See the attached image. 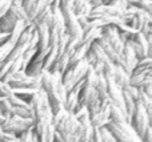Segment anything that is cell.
Wrapping results in <instances>:
<instances>
[{"label": "cell", "instance_id": "6da1fadb", "mask_svg": "<svg viewBox=\"0 0 152 142\" xmlns=\"http://www.w3.org/2000/svg\"><path fill=\"white\" fill-rule=\"evenodd\" d=\"M105 128L112 133L118 142H142V138L134 132L128 122H121V124L108 122Z\"/></svg>", "mask_w": 152, "mask_h": 142}, {"label": "cell", "instance_id": "7a4b0ae2", "mask_svg": "<svg viewBox=\"0 0 152 142\" xmlns=\"http://www.w3.org/2000/svg\"><path fill=\"white\" fill-rule=\"evenodd\" d=\"M34 126V120L32 118H21L18 116H11L5 118L1 124L3 132L12 133L15 136H20L23 132L31 129Z\"/></svg>", "mask_w": 152, "mask_h": 142}, {"label": "cell", "instance_id": "3957f363", "mask_svg": "<svg viewBox=\"0 0 152 142\" xmlns=\"http://www.w3.org/2000/svg\"><path fill=\"white\" fill-rule=\"evenodd\" d=\"M129 125H131L134 132L136 133L140 138L144 136V133L147 132V129L151 126L150 117H148V114L145 113V110L140 105H136V108H135V112L131 117Z\"/></svg>", "mask_w": 152, "mask_h": 142}, {"label": "cell", "instance_id": "277c9868", "mask_svg": "<svg viewBox=\"0 0 152 142\" xmlns=\"http://www.w3.org/2000/svg\"><path fill=\"white\" fill-rule=\"evenodd\" d=\"M111 101L104 100L100 101V110L95 114L94 117H91V126L94 129H99V128H103L110 122V112H111Z\"/></svg>", "mask_w": 152, "mask_h": 142}, {"label": "cell", "instance_id": "5b68a950", "mask_svg": "<svg viewBox=\"0 0 152 142\" xmlns=\"http://www.w3.org/2000/svg\"><path fill=\"white\" fill-rule=\"evenodd\" d=\"M102 37L116 50V52L121 53V50H123V48H124V44L121 43L116 27H104V28H102Z\"/></svg>", "mask_w": 152, "mask_h": 142}, {"label": "cell", "instance_id": "8992f818", "mask_svg": "<svg viewBox=\"0 0 152 142\" xmlns=\"http://www.w3.org/2000/svg\"><path fill=\"white\" fill-rule=\"evenodd\" d=\"M121 13H123V9L115 7V5L102 4L96 8H92L91 13L88 15V20H95V19L104 17V16H118V17H121Z\"/></svg>", "mask_w": 152, "mask_h": 142}, {"label": "cell", "instance_id": "52a82bcc", "mask_svg": "<svg viewBox=\"0 0 152 142\" xmlns=\"http://www.w3.org/2000/svg\"><path fill=\"white\" fill-rule=\"evenodd\" d=\"M79 125L80 124L76 121L74 114H67L63 121L59 122L55 126V130L59 132L60 134H74L76 132V129L79 128Z\"/></svg>", "mask_w": 152, "mask_h": 142}, {"label": "cell", "instance_id": "ba28073f", "mask_svg": "<svg viewBox=\"0 0 152 142\" xmlns=\"http://www.w3.org/2000/svg\"><path fill=\"white\" fill-rule=\"evenodd\" d=\"M77 98H79V105L87 108V106H88L92 101H95L96 98H99V97H97V94H96V92H95L94 86L84 84V86L81 88V90L79 92Z\"/></svg>", "mask_w": 152, "mask_h": 142}, {"label": "cell", "instance_id": "9c48e42d", "mask_svg": "<svg viewBox=\"0 0 152 142\" xmlns=\"http://www.w3.org/2000/svg\"><path fill=\"white\" fill-rule=\"evenodd\" d=\"M150 84H152V72L140 73V74H131L129 76V86H134L139 90Z\"/></svg>", "mask_w": 152, "mask_h": 142}, {"label": "cell", "instance_id": "30bf717a", "mask_svg": "<svg viewBox=\"0 0 152 142\" xmlns=\"http://www.w3.org/2000/svg\"><path fill=\"white\" fill-rule=\"evenodd\" d=\"M63 108L68 114H74L75 112L80 108V105H79V98H77L76 93H74V92L67 93V97L63 102Z\"/></svg>", "mask_w": 152, "mask_h": 142}, {"label": "cell", "instance_id": "8fae6325", "mask_svg": "<svg viewBox=\"0 0 152 142\" xmlns=\"http://www.w3.org/2000/svg\"><path fill=\"white\" fill-rule=\"evenodd\" d=\"M48 7H50V4H48L47 0H37V1H35L34 5L27 11V15H28L29 21H34L35 19H36L37 16H39L40 13Z\"/></svg>", "mask_w": 152, "mask_h": 142}, {"label": "cell", "instance_id": "7c38bea8", "mask_svg": "<svg viewBox=\"0 0 152 142\" xmlns=\"http://www.w3.org/2000/svg\"><path fill=\"white\" fill-rule=\"evenodd\" d=\"M136 105H140L144 109L152 122V97H148L142 90H139V94H137V98H136Z\"/></svg>", "mask_w": 152, "mask_h": 142}, {"label": "cell", "instance_id": "4fadbf2b", "mask_svg": "<svg viewBox=\"0 0 152 142\" xmlns=\"http://www.w3.org/2000/svg\"><path fill=\"white\" fill-rule=\"evenodd\" d=\"M91 11H92L91 4L84 1V0H74V3H72V12H74L76 16L83 15V16H87V17H88Z\"/></svg>", "mask_w": 152, "mask_h": 142}, {"label": "cell", "instance_id": "5bb4252c", "mask_svg": "<svg viewBox=\"0 0 152 142\" xmlns=\"http://www.w3.org/2000/svg\"><path fill=\"white\" fill-rule=\"evenodd\" d=\"M113 82L116 84V86H118L119 89L124 90L127 86H129V76L123 69L116 66V72H115V76H113Z\"/></svg>", "mask_w": 152, "mask_h": 142}, {"label": "cell", "instance_id": "9a60e30c", "mask_svg": "<svg viewBox=\"0 0 152 142\" xmlns=\"http://www.w3.org/2000/svg\"><path fill=\"white\" fill-rule=\"evenodd\" d=\"M16 19L13 17L11 13H5L4 16H1L0 17V32H3V33H11V31L13 29V27H15L16 24Z\"/></svg>", "mask_w": 152, "mask_h": 142}, {"label": "cell", "instance_id": "2e32d148", "mask_svg": "<svg viewBox=\"0 0 152 142\" xmlns=\"http://www.w3.org/2000/svg\"><path fill=\"white\" fill-rule=\"evenodd\" d=\"M88 48L89 47H87V45H77V47H76V49L74 50V53L71 55V57H69L68 68H72V66L76 65L77 63H80L81 60H84Z\"/></svg>", "mask_w": 152, "mask_h": 142}, {"label": "cell", "instance_id": "e0dca14e", "mask_svg": "<svg viewBox=\"0 0 152 142\" xmlns=\"http://www.w3.org/2000/svg\"><path fill=\"white\" fill-rule=\"evenodd\" d=\"M127 7H132L136 9H142L152 15V0H126Z\"/></svg>", "mask_w": 152, "mask_h": 142}, {"label": "cell", "instance_id": "ac0fdd59", "mask_svg": "<svg viewBox=\"0 0 152 142\" xmlns=\"http://www.w3.org/2000/svg\"><path fill=\"white\" fill-rule=\"evenodd\" d=\"M8 13H11V15H12L18 21H24L27 25L31 23V21H29V19H28V15H27V12H26V9H24L21 5H20V7L11 5L10 9H8Z\"/></svg>", "mask_w": 152, "mask_h": 142}, {"label": "cell", "instance_id": "d6986e66", "mask_svg": "<svg viewBox=\"0 0 152 142\" xmlns=\"http://www.w3.org/2000/svg\"><path fill=\"white\" fill-rule=\"evenodd\" d=\"M110 122L113 124H121V122H127V116L123 110L115 105H111V112H110Z\"/></svg>", "mask_w": 152, "mask_h": 142}, {"label": "cell", "instance_id": "ffe728a7", "mask_svg": "<svg viewBox=\"0 0 152 142\" xmlns=\"http://www.w3.org/2000/svg\"><path fill=\"white\" fill-rule=\"evenodd\" d=\"M26 27H27V24L24 23V21H16L15 27H13V29L11 31V33H10V40H8V41L12 43V44L15 45L16 41H18V39L20 37L21 32L26 29Z\"/></svg>", "mask_w": 152, "mask_h": 142}, {"label": "cell", "instance_id": "44dd1931", "mask_svg": "<svg viewBox=\"0 0 152 142\" xmlns=\"http://www.w3.org/2000/svg\"><path fill=\"white\" fill-rule=\"evenodd\" d=\"M58 52H56V48L55 47H52L50 49V52L47 53V56H45V58H44V61H43V71H50L51 69V66L55 64V61L58 60Z\"/></svg>", "mask_w": 152, "mask_h": 142}, {"label": "cell", "instance_id": "7402d4cb", "mask_svg": "<svg viewBox=\"0 0 152 142\" xmlns=\"http://www.w3.org/2000/svg\"><path fill=\"white\" fill-rule=\"evenodd\" d=\"M24 50H26V48L19 47V45H13V48L11 49V52L8 53L7 58H5V63H13V61H16V60H19V58H21V56H23Z\"/></svg>", "mask_w": 152, "mask_h": 142}, {"label": "cell", "instance_id": "603a6c76", "mask_svg": "<svg viewBox=\"0 0 152 142\" xmlns=\"http://www.w3.org/2000/svg\"><path fill=\"white\" fill-rule=\"evenodd\" d=\"M11 110H12V105L10 104V101L4 97H0V113L4 116V118L11 117Z\"/></svg>", "mask_w": 152, "mask_h": 142}, {"label": "cell", "instance_id": "cb8c5ba5", "mask_svg": "<svg viewBox=\"0 0 152 142\" xmlns=\"http://www.w3.org/2000/svg\"><path fill=\"white\" fill-rule=\"evenodd\" d=\"M68 40H69V37H68V35H67V33H63L60 37H59L58 43H56V45H55L56 52H58V56H60L61 53L66 50V47H67Z\"/></svg>", "mask_w": 152, "mask_h": 142}, {"label": "cell", "instance_id": "d4e9b609", "mask_svg": "<svg viewBox=\"0 0 152 142\" xmlns=\"http://www.w3.org/2000/svg\"><path fill=\"white\" fill-rule=\"evenodd\" d=\"M97 130H99V134H100V138H102V142H118L115 140V137L112 136V133H111L105 126L99 128Z\"/></svg>", "mask_w": 152, "mask_h": 142}, {"label": "cell", "instance_id": "484cf974", "mask_svg": "<svg viewBox=\"0 0 152 142\" xmlns=\"http://www.w3.org/2000/svg\"><path fill=\"white\" fill-rule=\"evenodd\" d=\"M11 116H18L21 118H31V112H29L28 106L27 108H12Z\"/></svg>", "mask_w": 152, "mask_h": 142}, {"label": "cell", "instance_id": "4316f807", "mask_svg": "<svg viewBox=\"0 0 152 142\" xmlns=\"http://www.w3.org/2000/svg\"><path fill=\"white\" fill-rule=\"evenodd\" d=\"M7 100L10 101V104L12 105V108H27V106H28V102H26L23 98L18 97V96H15V94H12L11 97H8Z\"/></svg>", "mask_w": 152, "mask_h": 142}, {"label": "cell", "instance_id": "83f0119b", "mask_svg": "<svg viewBox=\"0 0 152 142\" xmlns=\"http://www.w3.org/2000/svg\"><path fill=\"white\" fill-rule=\"evenodd\" d=\"M12 94H13V89L11 88V85L4 81H0V97L8 98Z\"/></svg>", "mask_w": 152, "mask_h": 142}, {"label": "cell", "instance_id": "f1b7e54d", "mask_svg": "<svg viewBox=\"0 0 152 142\" xmlns=\"http://www.w3.org/2000/svg\"><path fill=\"white\" fill-rule=\"evenodd\" d=\"M13 48V44L12 43H5V44L0 45V64L3 63V61H5V58H7L8 53L11 52V49Z\"/></svg>", "mask_w": 152, "mask_h": 142}, {"label": "cell", "instance_id": "f546056e", "mask_svg": "<svg viewBox=\"0 0 152 142\" xmlns=\"http://www.w3.org/2000/svg\"><path fill=\"white\" fill-rule=\"evenodd\" d=\"M87 110H88L89 118H91V117H94L95 114L100 110V100H99V98H96L95 101H92V102L87 106Z\"/></svg>", "mask_w": 152, "mask_h": 142}, {"label": "cell", "instance_id": "4dcf8cb0", "mask_svg": "<svg viewBox=\"0 0 152 142\" xmlns=\"http://www.w3.org/2000/svg\"><path fill=\"white\" fill-rule=\"evenodd\" d=\"M19 142H32V138H34V126L31 129L23 132L20 136H18Z\"/></svg>", "mask_w": 152, "mask_h": 142}, {"label": "cell", "instance_id": "1f68e13d", "mask_svg": "<svg viewBox=\"0 0 152 142\" xmlns=\"http://www.w3.org/2000/svg\"><path fill=\"white\" fill-rule=\"evenodd\" d=\"M135 68H142V69H152V58L151 57H145L142 58L136 63Z\"/></svg>", "mask_w": 152, "mask_h": 142}, {"label": "cell", "instance_id": "d6a6232c", "mask_svg": "<svg viewBox=\"0 0 152 142\" xmlns=\"http://www.w3.org/2000/svg\"><path fill=\"white\" fill-rule=\"evenodd\" d=\"M121 92H124L126 94H128L129 97L132 98V100L136 102V98H137V94H139V89H136V88L134 86H127L124 90H121Z\"/></svg>", "mask_w": 152, "mask_h": 142}, {"label": "cell", "instance_id": "836d02e7", "mask_svg": "<svg viewBox=\"0 0 152 142\" xmlns=\"http://www.w3.org/2000/svg\"><path fill=\"white\" fill-rule=\"evenodd\" d=\"M10 7H11V1H10V0H0V17H1V16H4L5 13L8 12Z\"/></svg>", "mask_w": 152, "mask_h": 142}, {"label": "cell", "instance_id": "e575fe53", "mask_svg": "<svg viewBox=\"0 0 152 142\" xmlns=\"http://www.w3.org/2000/svg\"><path fill=\"white\" fill-rule=\"evenodd\" d=\"M76 20H77V24H79V27L81 28V31H83V29L86 28V27L88 25V23H89L88 17H87V16H83V15H77L76 16Z\"/></svg>", "mask_w": 152, "mask_h": 142}, {"label": "cell", "instance_id": "d590c367", "mask_svg": "<svg viewBox=\"0 0 152 142\" xmlns=\"http://www.w3.org/2000/svg\"><path fill=\"white\" fill-rule=\"evenodd\" d=\"M110 4L115 5V7L120 8V9H123V11L127 8V1L126 0H110Z\"/></svg>", "mask_w": 152, "mask_h": 142}, {"label": "cell", "instance_id": "8d00e7d4", "mask_svg": "<svg viewBox=\"0 0 152 142\" xmlns=\"http://www.w3.org/2000/svg\"><path fill=\"white\" fill-rule=\"evenodd\" d=\"M142 142H152V126L147 129V132L144 133V136L142 137Z\"/></svg>", "mask_w": 152, "mask_h": 142}, {"label": "cell", "instance_id": "74e56055", "mask_svg": "<svg viewBox=\"0 0 152 142\" xmlns=\"http://www.w3.org/2000/svg\"><path fill=\"white\" fill-rule=\"evenodd\" d=\"M35 1H37V0H23V3H21V7L26 9V12L29 9V8L34 5V3Z\"/></svg>", "mask_w": 152, "mask_h": 142}, {"label": "cell", "instance_id": "f35d334b", "mask_svg": "<svg viewBox=\"0 0 152 142\" xmlns=\"http://www.w3.org/2000/svg\"><path fill=\"white\" fill-rule=\"evenodd\" d=\"M8 40H10V35L0 32V45H3V44H5V43H8Z\"/></svg>", "mask_w": 152, "mask_h": 142}, {"label": "cell", "instance_id": "ab89813d", "mask_svg": "<svg viewBox=\"0 0 152 142\" xmlns=\"http://www.w3.org/2000/svg\"><path fill=\"white\" fill-rule=\"evenodd\" d=\"M47 1H48V4H50V7H51V5H52V3L55 1V0H47Z\"/></svg>", "mask_w": 152, "mask_h": 142}]
</instances>
